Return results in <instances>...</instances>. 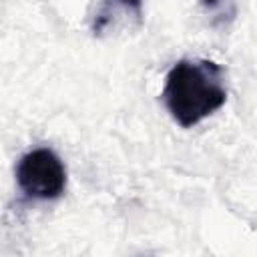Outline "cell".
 <instances>
[{
    "label": "cell",
    "mask_w": 257,
    "mask_h": 257,
    "mask_svg": "<svg viewBox=\"0 0 257 257\" xmlns=\"http://www.w3.org/2000/svg\"><path fill=\"white\" fill-rule=\"evenodd\" d=\"M227 100L223 68L207 58H183L173 64L163 88V102L173 120L191 128Z\"/></svg>",
    "instance_id": "obj_1"
},
{
    "label": "cell",
    "mask_w": 257,
    "mask_h": 257,
    "mask_svg": "<svg viewBox=\"0 0 257 257\" xmlns=\"http://www.w3.org/2000/svg\"><path fill=\"white\" fill-rule=\"evenodd\" d=\"M16 183L30 199H58L66 187V169L52 149L38 147L20 157L16 165Z\"/></svg>",
    "instance_id": "obj_2"
}]
</instances>
